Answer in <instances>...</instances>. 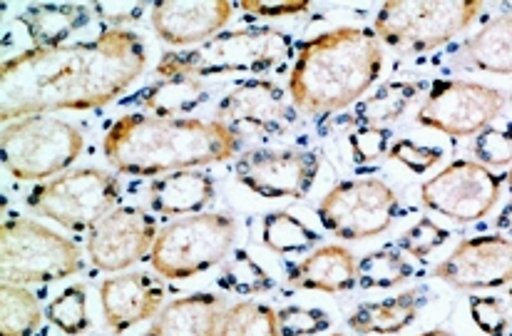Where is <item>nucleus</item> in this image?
I'll return each instance as SVG.
<instances>
[{"mask_svg":"<svg viewBox=\"0 0 512 336\" xmlns=\"http://www.w3.org/2000/svg\"><path fill=\"white\" fill-rule=\"evenodd\" d=\"M165 287L160 277L147 272H127L100 284V304L110 332H127L162 312Z\"/></svg>","mask_w":512,"mask_h":336,"instance_id":"18","label":"nucleus"},{"mask_svg":"<svg viewBox=\"0 0 512 336\" xmlns=\"http://www.w3.org/2000/svg\"><path fill=\"white\" fill-rule=\"evenodd\" d=\"M294 55V38L276 28H242L214 35L184 53H167L157 65L160 78H209L224 73H266Z\"/></svg>","mask_w":512,"mask_h":336,"instance_id":"4","label":"nucleus"},{"mask_svg":"<svg viewBox=\"0 0 512 336\" xmlns=\"http://www.w3.org/2000/svg\"><path fill=\"white\" fill-rule=\"evenodd\" d=\"M448 237V229L440 227V224L430 220V217H423V220H418L411 229H406V232L401 234L398 249L416 259H426L433 249H438L440 244L448 242Z\"/></svg>","mask_w":512,"mask_h":336,"instance_id":"36","label":"nucleus"},{"mask_svg":"<svg viewBox=\"0 0 512 336\" xmlns=\"http://www.w3.org/2000/svg\"><path fill=\"white\" fill-rule=\"evenodd\" d=\"M505 108V95L470 80H440L418 110V125L450 137H470L488 130Z\"/></svg>","mask_w":512,"mask_h":336,"instance_id":"12","label":"nucleus"},{"mask_svg":"<svg viewBox=\"0 0 512 336\" xmlns=\"http://www.w3.org/2000/svg\"><path fill=\"white\" fill-rule=\"evenodd\" d=\"M237 237V222L222 212L182 217L160 229L150 264L165 279H192L229 257Z\"/></svg>","mask_w":512,"mask_h":336,"instance_id":"8","label":"nucleus"},{"mask_svg":"<svg viewBox=\"0 0 512 336\" xmlns=\"http://www.w3.org/2000/svg\"><path fill=\"white\" fill-rule=\"evenodd\" d=\"M286 284L291 289L341 294L351 292L358 284V264L351 249L341 244H324L309 252L304 262L289 269Z\"/></svg>","mask_w":512,"mask_h":336,"instance_id":"19","label":"nucleus"},{"mask_svg":"<svg viewBox=\"0 0 512 336\" xmlns=\"http://www.w3.org/2000/svg\"><path fill=\"white\" fill-rule=\"evenodd\" d=\"M503 180L498 172L475 160H455L421 187V200L430 212L448 220L480 222L498 205Z\"/></svg>","mask_w":512,"mask_h":336,"instance_id":"11","label":"nucleus"},{"mask_svg":"<svg viewBox=\"0 0 512 336\" xmlns=\"http://www.w3.org/2000/svg\"><path fill=\"white\" fill-rule=\"evenodd\" d=\"M388 157L401 162V165H406L408 170L416 172V175H423V172H428L430 167H435L440 160H443V150H440V147L416 145L413 140L403 137V140L393 142Z\"/></svg>","mask_w":512,"mask_h":336,"instance_id":"38","label":"nucleus"},{"mask_svg":"<svg viewBox=\"0 0 512 336\" xmlns=\"http://www.w3.org/2000/svg\"><path fill=\"white\" fill-rule=\"evenodd\" d=\"M219 287L239 297H254L274 289V279L266 274V269L247 252V249H234L224 262L219 274Z\"/></svg>","mask_w":512,"mask_h":336,"instance_id":"30","label":"nucleus"},{"mask_svg":"<svg viewBox=\"0 0 512 336\" xmlns=\"http://www.w3.org/2000/svg\"><path fill=\"white\" fill-rule=\"evenodd\" d=\"M331 336H343V334H339V332H336V334H331Z\"/></svg>","mask_w":512,"mask_h":336,"instance_id":"44","label":"nucleus"},{"mask_svg":"<svg viewBox=\"0 0 512 336\" xmlns=\"http://www.w3.org/2000/svg\"><path fill=\"white\" fill-rule=\"evenodd\" d=\"M145 43L132 30H105L100 38L60 48H30L0 70L3 125L55 110L105 108L145 70Z\"/></svg>","mask_w":512,"mask_h":336,"instance_id":"1","label":"nucleus"},{"mask_svg":"<svg viewBox=\"0 0 512 336\" xmlns=\"http://www.w3.org/2000/svg\"><path fill=\"white\" fill-rule=\"evenodd\" d=\"M465 60L473 68L495 75H512V13L490 20L465 43Z\"/></svg>","mask_w":512,"mask_h":336,"instance_id":"24","label":"nucleus"},{"mask_svg":"<svg viewBox=\"0 0 512 336\" xmlns=\"http://www.w3.org/2000/svg\"><path fill=\"white\" fill-rule=\"evenodd\" d=\"M505 180H508V185L512 187V165H510V170H508V175H505Z\"/></svg>","mask_w":512,"mask_h":336,"instance_id":"43","label":"nucleus"},{"mask_svg":"<svg viewBox=\"0 0 512 336\" xmlns=\"http://www.w3.org/2000/svg\"><path fill=\"white\" fill-rule=\"evenodd\" d=\"M239 10L249 15V18H294V15L306 13L311 3L306 0H242L234 3Z\"/></svg>","mask_w":512,"mask_h":336,"instance_id":"39","label":"nucleus"},{"mask_svg":"<svg viewBox=\"0 0 512 336\" xmlns=\"http://www.w3.org/2000/svg\"><path fill=\"white\" fill-rule=\"evenodd\" d=\"M160 234L155 217L140 207H117L90 229L87 257L100 272H122L150 257Z\"/></svg>","mask_w":512,"mask_h":336,"instance_id":"14","label":"nucleus"},{"mask_svg":"<svg viewBox=\"0 0 512 336\" xmlns=\"http://www.w3.org/2000/svg\"><path fill=\"white\" fill-rule=\"evenodd\" d=\"M510 299H512V284H510Z\"/></svg>","mask_w":512,"mask_h":336,"instance_id":"45","label":"nucleus"},{"mask_svg":"<svg viewBox=\"0 0 512 336\" xmlns=\"http://www.w3.org/2000/svg\"><path fill=\"white\" fill-rule=\"evenodd\" d=\"M421 90L423 83H411V80L383 83L381 88H376V93L356 103L353 122L361 127H386L391 122H398Z\"/></svg>","mask_w":512,"mask_h":336,"instance_id":"25","label":"nucleus"},{"mask_svg":"<svg viewBox=\"0 0 512 336\" xmlns=\"http://www.w3.org/2000/svg\"><path fill=\"white\" fill-rule=\"evenodd\" d=\"M43 309L30 289L5 284L0 289V336H33L43 324Z\"/></svg>","mask_w":512,"mask_h":336,"instance_id":"28","label":"nucleus"},{"mask_svg":"<svg viewBox=\"0 0 512 336\" xmlns=\"http://www.w3.org/2000/svg\"><path fill=\"white\" fill-rule=\"evenodd\" d=\"M480 10V0H388L378 10L373 33L393 50L426 53L463 33Z\"/></svg>","mask_w":512,"mask_h":336,"instance_id":"6","label":"nucleus"},{"mask_svg":"<svg viewBox=\"0 0 512 336\" xmlns=\"http://www.w3.org/2000/svg\"><path fill=\"white\" fill-rule=\"evenodd\" d=\"M319 222L341 239H371L386 232L398 215V195L378 177L339 182L319 202Z\"/></svg>","mask_w":512,"mask_h":336,"instance_id":"10","label":"nucleus"},{"mask_svg":"<svg viewBox=\"0 0 512 336\" xmlns=\"http://www.w3.org/2000/svg\"><path fill=\"white\" fill-rule=\"evenodd\" d=\"M234 10L229 0H160L152 5V28L170 45H202L222 33Z\"/></svg>","mask_w":512,"mask_h":336,"instance_id":"17","label":"nucleus"},{"mask_svg":"<svg viewBox=\"0 0 512 336\" xmlns=\"http://www.w3.org/2000/svg\"><path fill=\"white\" fill-rule=\"evenodd\" d=\"M217 195L212 175L199 170H177L150 182V207L162 217L202 215Z\"/></svg>","mask_w":512,"mask_h":336,"instance_id":"21","label":"nucleus"},{"mask_svg":"<svg viewBox=\"0 0 512 336\" xmlns=\"http://www.w3.org/2000/svg\"><path fill=\"white\" fill-rule=\"evenodd\" d=\"M219 336H281L276 324V312L266 304L237 302L227 307L222 317Z\"/></svg>","mask_w":512,"mask_h":336,"instance_id":"31","label":"nucleus"},{"mask_svg":"<svg viewBox=\"0 0 512 336\" xmlns=\"http://www.w3.org/2000/svg\"><path fill=\"white\" fill-rule=\"evenodd\" d=\"M383 53L378 35L368 28L326 30L301 45L289 75L296 110L324 115L356 103L381 75Z\"/></svg>","mask_w":512,"mask_h":336,"instance_id":"3","label":"nucleus"},{"mask_svg":"<svg viewBox=\"0 0 512 336\" xmlns=\"http://www.w3.org/2000/svg\"><path fill=\"white\" fill-rule=\"evenodd\" d=\"M510 100H512V95H510Z\"/></svg>","mask_w":512,"mask_h":336,"instance_id":"46","label":"nucleus"},{"mask_svg":"<svg viewBox=\"0 0 512 336\" xmlns=\"http://www.w3.org/2000/svg\"><path fill=\"white\" fill-rule=\"evenodd\" d=\"M85 147L83 132L50 115H30L3 125V165L15 180L40 182L63 175Z\"/></svg>","mask_w":512,"mask_h":336,"instance_id":"7","label":"nucleus"},{"mask_svg":"<svg viewBox=\"0 0 512 336\" xmlns=\"http://www.w3.org/2000/svg\"><path fill=\"white\" fill-rule=\"evenodd\" d=\"M83 272L73 239L28 217H8L0 229V274L5 284H48Z\"/></svg>","mask_w":512,"mask_h":336,"instance_id":"5","label":"nucleus"},{"mask_svg":"<svg viewBox=\"0 0 512 336\" xmlns=\"http://www.w3.org/2000/svg\"><path fill=\"white\" fill-rule=\"evenodd\" d=\"M95 15L110 25V30H125L122 25L135 23L145 13V3H130V0H120V3H95L92 5Z\"/></svg>","mask_w":512,"mask_h":336,"instance_id":"40","label":"nucleus"},{"mask_svg":"<svg viewBox=\"0 0 512 336\" xmlns=\"http://www.w3.org/2000/svg\"><path fill=\"white\" fill-rule=\"evenodd\" d=\"M261 242L276 254H304L319 247L321 234L291 212H269L261 222Z\"/></svg>","mask_w":512,"mask_h":336,"instance_id":"27","label":"nucleus"},{"mask_svg":"<svg viewBox=\"0 0 512 336\" xmlns=\"http://www.w3.org/2000/svg\"><path fill=\"white\" fill-rule=\"evenodd\" d=\"M413 277V267L393 247H383L378 252L366 254L358 262V287L363 289H391L408 282Z\"/></svg>","mask_w":512,"mask_h":336,"instance_id":"29","label":"nucleus"},{"mask_svg":"<svg viewBox=\"0 0 512 336\" xmlns=\"http://www.w3.org/2000/svg\"><path fill=\"white\" fill-rule=\"evenodd\" d=\"M120 200L122 187L115 175L95 167H80L35 185L25 202L35 215L48 217L70 232H90L120 207Z\"/></svg>","mask_w":512,"mask_h":336,"instance_id":"9","label":"nucleus"},{"mask_svg":"<svg viewBox=\"0 0 512 336\" xmlns=\"http://www.w3.org/2000/svg\"><path fill=\"white\" fill-rule=\"evenodd\" d=\"M421 304V294L413 292V289L398 294V297L383 299V302H366L353 309L351 317H348V327L358 336L398 334L416 322Z\"/></svg>","mask_w":512,"mask_h":336,"instance_id":"23","label":"nucleus"},{"mask_svg":"<svg viewBox=\"0 0 512 336\" xmlns=\"http://www.w3.org/2000/svg\"><path fill=\"white\" fill-rule=\"evenodd\" d=\"M418 336H455V334L445 332V329H428V332H423V334H418Z\"/></svg>","mask_w":512,"mask_h":336,"instance_id":"42","label":"nucleus"},{"mask_svg":"<svg viewBox=\"0 0 512 336\" xmlns=\"http://www.w3.org/2000/svg\"><path fill=\"white\" fill-rule=\"evenodd\" d=\"M319 170V157L304 150H252L234 165L237 180L264 200H301L314 187Z\"/></svg>","mask_w":512,"mask_h":336,"instance_id":"13","label":"nucleus"},{"mask_svg":"<svg viewBox=\"0 0 512 336\" xmlns=\"http://www.w3.org/2000/svg\"><path fill=\"white\" fill-rule=\"evenodd\" d=\"M217 120L224 125L264 132V135H279L289 130L296 120V110L286 100L284 90L271 80H244L227 98L219 103Z\"/></svg>","mask_w":512,"mask_h":336,"instance_id":"16","label":"nucleus"},{"mask_svg":"<svg viewBox=\"0 0 512 336\" xmlns=\"http://www.w3.org/2000/svg\"><path fill=\"white\" fill-rule=\"evenodd\" d=\"M281 336H314L331 327V317L324 309L284 307L276 312Z\"/></svg>","mask_w":512,"mask_h":336,"instance_id":"34","label":"nucleus"},{"mask_svg":"<svg viewBox=\"0 0 512 336\" xmlns=\"http://www.w3.org/2000/svg\"><path fill=\"white\" fill-rule=\"evenodd\" d=\"M470 317L488 336H505L510 329V312L498 297H470Z\"/></svg>","mask_w":512,"mask_h":336,"instance_id":"37","label":"nucleus"},{"mask_svg":"<svg viewBox=\"0 0 512 336\" xmlns=\"http://www.w3.org/2000/svg\"><path fill=\"white\" fill-rule=\"evenodd\" d=\"M351 155L356 165H371V162L388 157L393 147V132L388 127H358L348 137Z\"/></svg>","mask_w":512,"mask_h":336,"instance_id":"35","label":"nucleus"},{"mask_svg":"<svg viewBox=\"0 0 512 336\" xmlns=\"http://www.w3.org/2000/svg\"><path fill=\"white\" fill-rule=\"evenodd\" d=\"M90 20V10L87 5L78 3H43L30 5L20 23L28 30L33 48H60L68 45L65 40L75 33V30L85 28Z\"/></svg>","mask_w":512,"mask_h":336,"instance_id":"22","label":"nucleus"},{"mask_svg":"<svg viewBox=\"0 0 512 336\" xmlns=\"http://www.w3.org/2000/svg\"><path fill=\"white\" fill-rule=\"evenodd\" d=\"M433 274L450 287L470 292L512 284V239L505 234H478L463 239Z\"/></svg>","mask_w":512,"mask_h":336,"instance_id":"15","label":"nucleus"},{"mask_svg":"<svg viewBox=\"0 0 512 336\" xmlns=\"http://www.w3.org/2000/svg\"><path fill=\"white\" fill-rule=\"evenodd\" d=\"M242 150V135L222 120L155 117L130 112L107 130L102 152L117 172L155 177L227 162Z\"/></svg>","mask_w":512,"mask_h":336,"instance_id":"2","label":"nucleus"},{"mask_svg":"<svg viewBox=\"0 0 512 336\" xmlns=\"http://www.w3.org/2000/svg\"><path fill=\"white\" fill-rule=\"evenodd\" d=\"M224 312V297L209 292L189 294L162 307L142 336H219Z\"/></svg>","mask_w":512,"mask_h":336,"instance_id":"20","label":"nucleus"},{"mask_svg":"<svg viewBox=\"0 0 512 336\" xmlns=\"http://www.w3.org/2000/svg\"><path fill=\"white\" fill-rule=\"evenodd\" d=\"M45 319L68 336L87 332L90 317H87V289L83 284H73L63 294H58L45 309Z\"/></svg>","mask_w":512,"mask_h":336,"instance_id":"32","label":"nucleus"},{"mask_svg":"<svg viewBox=\"0 0 512 336\" xmlns=\"http://www.w3.org/2000/svg\"><path fill=\"white\" fill-rule=\"evenodd\" d=\"M207 93L197 78L177 75V78H162L160 83L150 85L137 95V105L150 110L155 117H179L192 112L204 103Z\"/></svg>","mask_w":512,"mask_h":336,"instance_id":"26","label":"nucleus"},{"mask_svg":"<svg viewBox=\"0 0 512 336\" xmlns=\"http://www.w3.org/2000/svg\"><path fill=\"white\" fill-rule=\"evenodd\" d=\"M473 155L475 162L485 167H510L512 165V122L503 127H493L475 135L473 140Z\"/></svg>","mask_w":512,"mask_h":336,"instance_id":"33","label":"nucleus"},{"mask_svg":"<svg viewBox=\"0 0 512 336\" xmlns=\"http://www.w3.org/2000/svg\"><path fill=\"white\" fill-rule=\"evenodd\" d=\"M495 229L512 237V202H508V205L503 207V212H500L498 220H495Z\"/></svg>","mask_w":512,"mask_h":336,"instance_id":"41","label":"nucleus"}]
</instances>
